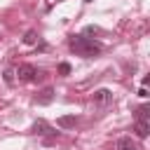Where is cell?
Segmentation results:
<instances>
[{
	"label": "cell",
	"instance_id": "obj_1",
	"mask_svg": "<svg viewBox=\"0 0 150 150\" xmlns=\"http://www.w3.org/2000/svg\"><path fill=\"white\" fill-rule=\"evenodd\" d=\"M68 47L77 54V56H84V59H94L101 54V45L94 42L91 38H84V35H70L68 38Z\"/></svg>",
	"mask_w": 150,
	"mask_h": 150
},
{
	"label": "cell",
	"instance_id": "obj_2",
	"mask_svg": "<svg viewBox=\"0 0 150 150\" xmlns=\"http://www.w3.org/2000/svg\"><path fill=\"white\" fill-rule=\"evenodd\" d=\"M14 75H19V80L21 82H35V80H40L42 77V70L40 68H35L33 63H21L19 68H16V73Z\"/></svg>",
	"mask_w": 150,
	"mask_h": 150
},
{
	"label": "cell",
	"instance_id": "obj_3",
	"mask_svg": "<svg viewBox=\"0 0 150 150\" xmlns=\"http://www.w3.org/2000/svg\"><path fill=\"white\" fill-rule=\"evenodd\" d=\"M33 131L38 134V136H49V138H54V136H59V131L54 129V127H49L45 120H38L35 124H33Z\"/></svg>",
	"mask_w": 150,
	"mask_h": 150
},
{
	"label": "cell",
	"instance_id": "obj_4",
	"mask_svg": "<svg viewBox=\"0 0 150 150\" xmlns=\"http://www.w3.org/2000/svg\"><path fill=\"white\" fill-rule=\"evenodd\" d=\"M91 101L98 103V105H108V103L112 101V91H110V89H96V91L91 94Z\"/></svg>",
	"mask_w": 150,
	"mask_h": 150
},
{
	"label": "cell",
	"instance_id": "obj_5",
	"mask_svg": "<svg viewBox=\"0 0 150 150\" xmlns=\"http://www.w3.org/2000/svg\"><path fill=\"white\" fill-rule=\"evenodd\" d=\"M54 101V89L52 87H45L42 91H38V96H35V103L38 105H49Z\"/></svg>",
	"mask_w": 150,
	"mask_h": 150
},
{
	"label": "cell",
	"instance_id": "obj_6",
	"mask_svg": "<svg viewBox=\"0 0 150 150\" xmlns=\"http://www.w3.org/2000/svg\"><path fill=\"white\" fill-rule=\"evenodd\" d=\"M134 131H136V136H138V138H145V136L150 134V122H148V120H136Z\"/></svg>",
	"mask_w": 150,
	"mask_h": 150
},
{
	"label": "cell",
	"instance_id": "obj_7",
	"mask_svg": "<svg viewBox=\"0 0 150 150\" xmlns=\"http://www.w3.org/2000/svg\"><path fill=\"white\" fill-rule=\"evenodd\" d=\"M117 150H138L136 141H131V136H122L117 138Z\"/></svg>",
	"mask_w": 150,
	"mask_h": 150
},
{
	"label": "cell",
	"instance_id": "obj_8",
	"mask_svg": "<svg viewBox=\"0 0 150 150\" xmlns=\"http://www.w3.org/2000/svg\"><path fill=\"white\" fill-rule=\"evenodd\" d=\"M56 124H59L61 129H70V127L77 124V117H75V115H61V117L56 120Z\"/></svg>",
	"mask_w": 150,
	"mask_h": 150
},
{
	"label": "cell",
	"instance_id": "obj_9",
	"mask_svg": "<svg viewBox=\"0 0 150 150\" xmlns=\"http://www.w3.org/2000/svg\"><path fill=\"white\" fill-rule=\"evenodd\" d=\"M136 120H148V115H150V108L148 105H141V108H136Z\"/></svg>",
	"mask_w": 150,
	"mask_h": 150
},
{
	"label": "cell",
	"instance_id": "obj_10",
	"mask_svg": "<svg viewBox=\"0 0 150 150\" xmlns=\"http://www.w3.org/2000/svg\"><path fill=\"white\" fill-rule=\"evenodd\" d=\"M23 42H26V45H35V42H38V33H35V30H28V33L23 35Z\"/></svg>",
	"mask_w": 150,
	"mask_h": 150
},
{
	"label": "cell",
	"instance_id": "obj_11",
	"mask_svg": "<svg viewBox=\"0 0 150 150\" xmlns=\"http://www.w3.org/2000/svg\"><path fill=\"white\" fill-rule=\"evenodd\" d=\"M56 70H59V75H70V63H66V61H63V63H59V68H56Z\"/></svg>",
	"mask_w": 150,
	"mask_h": 150
},
{
	"label": "cell",
	"instance_id": "obj_12",
	"mask_svg": "<svg viewBox=\"0 0 150 150\" xmlns=\"http://www.w3.org/2000/svg\"><path fill=\"white\" fill-rule=\"evenodd\" d=\"M2 80H5L7 84H14V70H9V68H7V70L2 73Z\"/></svg>",
	"mask_w": 150,
	"mask_h": 150
},
{
	"label": "cell",
	"instance_id": "obj_13",
	"mask_svg": "<svg viewBox=\"0 0 150 150\" xmlns=\"http://www.w3.org/2000/svg\"><path fill=\"white\" fill-rule=\"evenodd\" d=\"M138 96H141V98H145V96H148V89H145V87H141V89H138Z\"/></svg>",
	"mask_w": 150,
	"mask_h": 150
},
{
	"label": "cell",
	"instance_id": "obj_14",
	"mask_svg": "<svg viewBox=\"0 0 150 150\" xmlns=\"http://www.w3.org/2000/svg\"><path fill=\"white\" fill-rule=\"evenodd\" d=\"M84 2H94V0H84Z\"/></svg>",
	"mask_w": 150,
	"mask_h": 150
}]
</instances>
